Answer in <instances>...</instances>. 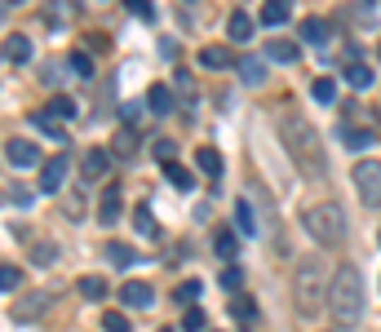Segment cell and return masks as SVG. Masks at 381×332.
<instances>
[{
    "label": "cell",
    "instance_id": "6",
    "mask_svg": "<svg viewBox=\"0 0 381 332\" xmlns=\"http://www.w3.org/2000/svg\"><path fill=\"white\" fill-rule=\"evenodd\" d=\"M67 155H49L45 164H40V195H58L62 191V177H67Z\"/></svg>",
    "mask_w": 381,
    "mask_h": 332
},
{
    "label": "cell",
    "instance_id": "43",
    "mask_svg": "<svg viewBox=\"0 0 381 332\" xmlns=\"http://www.w3.org/2000/svg\"><path fill=\"white\" fill-rule=\"evenodd\" d=\"M284 5H293V0H284Z\"/></svg>",
    "mask_w": 381,
    "mask_h": 332
},
{
    "label": "cell",
    "instance_id": "37",
    "mask_svg": "<svg viewBox=\"0 0 381 332\" xmlns=\"http://www.w3.org/2000/svg\"><path fill=\"white\" fill-rule=\"evenodd\" d=\"M71 71L76 76H93V58L89 54H71Z\"/></svg>",
    "mask_w": 381,
    "mask_h": 332
},
{
    "label": "cell",
    "instance_id": "36",
    "mask_svg": "<svg viewBox=\"0 0 381 332\" xmlns=\"http://www.w3.org/2000/svg\"><path fill=\"white\" fill-rule=\"evenodd\" d=\"M240 284H244V271H240V266H226V271H222V288L240 292Z\"/></svg>",
    "mask_w": 381,
    "mask_h": 332
},
{
    "label": "cell",
    "instance_id": "38",
    "mask_svg": "<svg viewBox=\"0 0 381 332\" xmlns=\"http://www.w3.org/2000/svg\"><path fill=\"white\" fill-rule=\"evenodd\" d=\"M151 151H156V155H160L164 164H169V160H173V151H177V146H173L169 138H156V142H151Z\"/></svg>",
    "mask_w": 381,
    "mask_h": 332
},
{
    "label": "cell",
    "instance_id": "31",
    "mask_svg": "<svg viewBox=\"0 0 381 332\" xmlns=\"http://www.w3.org/2000/svg\"><path fill=\"white\" fill-rule=\"evenodd\" d=\"M18 284H23V271H18V266H0V292H13Z\"/></svg>",
    "mask_w": 381,
    "mask_h": 332
},
{
    "label": "cell",
    "instance_id": "20",
    "mask_svg": "<svg viewBox=\"0 0 381 332\" xmlns=\"http://www.w3.org/2000/svg\"><path fill=\"white\" fill-rule=\"evenodd\" d=\"M310 97H315L320 107H333V102H337V80H333V76H320V80L310 85Z\"/></svg>",
    "mask_w": 381,
    "mask_h": 332
},
{
    "label": "cell",
    "instance_id": "35",
    "mask_svg": "<svg viewBox=\"0 0 381 332\" xmlns=\"http://www.w3.org/2000/svg\"><path fill=\"white\" fill-rule=\"evenodd\" d=\"M200 288H204V284H200V279H187V284H182V288H177V306H191V302H195V297H200Z\"/></svg>",
    "mask_w": 381,
    "mask_h": 332
},
{
    "label": "cell",
    "instance_id": "24",
    "mask_svg": "<svg viewBox=\"0 0 381 332\" xmlns=\"http://www.w3.org/2000/svg\"><path fill=\"white\" fill-rule=\"evenodd\" d=\"M134 230L146 235V239H160V226H156V218H151V208H146V204L134 208Z\"/></svg>",
    "mask_w": 381,
    "mask_h": 332
},
{
    "label": "cell",
    "instance_id": "18",
    "mask_svg": "<svg viewBox=\"0 0 381 332\" xmlns=\"http://www.w3.org/2000/svg\"><path fill=\"white\" fill-rule=\"evenodd\" d=\"M107 261H111V266H120V271H129V266L138 261V253H134V244L111 239V244H107Z\"/></svg>",
    "mask_w": 381,
    "mask_h": 332
},
{
    "label": "cell",
    "instance_id": "19",
    "mask_svg": "<svg viewBox=\"0 0 381 332\" xmlns=\"http://www.w3.org/2000/svg\"><path fill=\"white\" fill-rule=\"evenodd\" d=\"M195 164H200V173H204V177H213V182L222 177V155L213 151V146H200V151H195Z\"/></svg>",
    "mask_w": 381,
    "mask_h": 332
},
{
    "label": "cell",
    "instance_id": "15",
    "mask_svg": "<svg viewBox=\"0 0 381 332\" xmlns=\"http://www.w3.org/2000/svg\"><path fill=\"white\" fill-rule=\"evenodd\" d=\"M164 177H169L177 191H195V173L187 169V164H177V160H169V164H164Z\"/></svg>",
    "mask_w": 381,
    "mask_h": 332
},
{
    "label": "cell",
    "instance_id": "9",
    "mask_svg": "<svg viewBox=\"0 0 381 332\" xmlns=\"http://www.w3.org/2000/svg\"><path fill=\"white\" fill-rule=\"evenodd\" d=\"M120 213H124L120 186H107V191H102V204H98V222H102V226H115V222H120Z\"/></svg>",
    "mask_w": 381,
    "mask_h": 332
},
{
    "label": "cell",
    "instance_id": "10",
    "mask_svg": "<svg viewBox=\"0 0 381 332\" xmlns=\"http://www.w3.org/2000/svg\"><path fill=\"white\" fill-rule=\"evenodd\" d=\"M341 76H346V85L359 89V93H363V89H373V66H368V62H346V71H341Z\"/></svg>",
    "mask_w": 381,
    "mask_h": 332
},
{
    "label": "cell",
    "instance_id": "8",
    "mask_svg": "<svg viewBox=\"0 0 381 332\" xmlns=\"http://www.w3.org/2000/svg\"><path fill=\"white\" fill-rule=\"evenodd\" d=\"M120 302L129 310H146V306L156 302V292H151V284H142V279H129V284L120 288Z\"/></svg>",
    "mask_w": 381,
    "mask_h": 332
},
{
    "label": "cell",
    "instance_id": "2",
    "mask_svg": "<svg viewBox=\"0 0 381 332\" xmlns=\"http://www.w3.org/2000/svg\"><path fill=\"white\" fill-rule=\"evenodd\" d=\"M328 314H333L341 328L363 319V275L355 266H341L333 275V284H328Z\"/></svg>",
    "mask_w": 381,
    "mask_h": 332
},
{
    "label": "cell",
    "instance_id": "41",
    "mask_svg": "<svg viewBox=\"0 0 381 332\" xmlns=\"http://www.w3.org/2000/svg\"><path fill=\"white\" fill-rule=\"evenodd\" d=\"M31 124H36V129H45L49 138H62V129H58L54 120H49V115H36V120H31Z\"/></svg>",
    "mask_w": 381,
    "mask_h": 332
},
{
    "label": "cell",
    "instance_id": "27",
    "mask_svg": "<svg viewBox=\"0 0 381 332\" xmlns=\"http://www.w3.org/2000/svg\"><path fill=\"white\" fill-rule=\"evenodd\" d=\"M262 23L266 27H284L288 23V5L284 0H266V5H262Z\"/></svg>",
    "mask_w": 381,
    "mask_h": 332
},
{
    "label": "cell",
    "instance_id": "29",
    "mask_svg": "<svg viewBox=\"0 0 381 332\" xmlns=\"http://www.w3.org/2000/svg\"><path fill=\"white\" fill-rule=\"evenodd\" d=\"M5 58H9V62H27V58H31V40L13 31V36L5 40Z\"/></svg>",
    "mask_w": 381,
    "mask_h": 332
},
{
    "label": "cell",
    "instance_id": "30",
    "mask_svg": "<svg viewBox=\"0 0 381 332\" xmlns=\"http://www.w3.org/2000/svg\"><path fill=\"white\" fill-rule=\"evenodd\" d=\"M341 138H346V146H351V151H368V146L377 142V133H373V129H346Z\"/></svg>",
    "mask_w": 381,
    "mask_h": 332
},
{
    "label": "cell",
    "instance_id": "32",
    "mask_svg": "<svg viewBox=\"0 0 381 332\" xmlns=\"http://www.w3.org/2000/svg\"><path fill=\"white\" fill-rule=\"evenodd\" d=\"M204 310L200 306H187V314H182V328H187V332H204Z\"/></svg>",
    "mask_w": 381,
    "mask_h": 332
},
{
    "label": "cell",
    "instance_id": "13",
    "mask_svg": "<svg viewBox=\"0 0 381 332\" xmlns=\"http://www.w3.org/2000/svg\"><path fill=\"white\" fill-rule=\"evenodd\" d=\"M328 36H333V23H324V18H306L302 23V40L306 45H328Z\"/></svg>",
    "mask_w": 381,
    "mask_h": 332
},
{
    "label": "cell",
    "instance_id": "4",
    "mask_svg": "<svg viewBox=\"0 0 381 332\" xmlns=\"http://www.w3.org/2000/svg\"><path fill=\"white\" fill-rule=\"evenodd\" d=\"M302 226L310 230V239H320L324 248H341L351 235V222H346V208L337 199H324V204H310L302 213Z\"/></svg>",
    "mask_w": 381,
    "mask_h": 332
},
{
    "label": "cell",
    "instance_id": "42",
    "mask_svg": "<svg viewBox=\"0 0 381 332\" xmlns=\"http://www.w3.org/2000/svg\"><path fill=\"white\" fill-rule=\"evenodd\" d=\"M9 199L13 204H31V191L27 186H9Z\"/></svg>",
    "mask_w": 381,
    "mask_h": 332
},
{
    "label": "cell",
    "instance_id": "3",
    "mask_svg": "<svg viewBox=\"0 0 381 332\" xmlns=\"http://www.w3.org/2000/svg\"><path fill=\"white\" fill-rule=\"evenodd\" d=\"M293 297H297V314L315 319L328 306V284H324V261L320 257H302L293 271Z\"/></svg>",
    "mask_w": 381,
    "mask_h": 332
},
{
    "label": "cell",
    "instance_id": "22",
    "mask_svg": "<svg viewBox=\"0 0 381 332\" xmlns=\"http://www.w3.org/2000/svg\"><path fill=\"white\" fill-rule=\"evenodd\" d=\"M76 292L85 297V302H102V297H107V279H102V275H85V279L76 284Z\"/></svg>",
    "mask_w": 381,
    "mask_h": 332
},
{
    "label": "cell",
    "instance_id": "40",
    "mask_svg": "<svg viewBox=\"0 0 381 332\" xmlns=\"http://www.w3.org/2000/svg\"><path fill=\"white\" fill-rule=\"evenodd\" d=\"M36 310H45V297H40V302H18V306H13V314H18V319H31Z\"/></svg>",
    "mask_w": 381,
    "mask_h": 332
},
{
    "label": "cell",
    "instance_id": "11",
    "mask_svg": "<svg viewBox=\"0 0 381 332\" xmlns=\"http://www.w3.org/2000/svg\"><path fill=\"white\" fill-rule=\"evenodd\" d=\"M235 66H240L244 85H266V62H262V58H240Z\"/></svg>",
    "mask_w": 381,
    "mask_h": 332
},
{
    "label": "cell",
    "instance_id": "28",
    "mask_svg": "<svg viewBox=\"0 0 381 332\" xmlns=\"http://www.w3.org/2000/svg\"><path fill=\"white\" fill-rule=\"evenodd\" d=\"M226 36L230 40H248L253 36V18H248V13H230L226 18Z\"/></svg>",
    "mask_w": 381,
    "mask_h": 332
},
{
    "label": "cell",
    "instance_id": "5",
    "mask_svg": "<svg viewBox=\"0 0 381 332\" xmlns=\"http://www.w3.org/2000/svg\"><path fill=\"white\" fill-rule=\"evenodd\" d=\"M351 182H355V191H359L363 204L381 208V164H377V160H359L355 173H351Z\"/></svg>",
    "mask_w": 381,
    "mask_h": 332
},
{
    "label": "cell",
    "instance_id": "16",
    "mask_svg": "<svg viewBox=\"0 0 381 332\" xmlns=\"http://www.w3.org/2000/svg\"><path fill=\"white\" fill-rule=\"evenodd\" d=\"M200 66H209V71H226V66H235V58H230V49H200Z\"/></svg>",
    "mask_w": 381,
    "mask_h": 332
},
{
    "label": "cell",
    "instance_id": "39",
    "mask_svg": "<svg viewBox=\"0 0 381 332\" xmlns=\"http://www.w3.org/2000/svg\"><path fill=\"white\" fill-rule=\"evenodd\" d=\"M134 146H138V138H134V133H115V151H120L124 160H129V151H134Z\"/></svg>",
    "mask_w": 381,
    "mask_h": 332
},
{
    "label": "cell",
    "instance_id": "33",
    "mask_svg": "<svg viewBox=\"0 0 381 332\" xmlns=\"http://www.w3.org/2000/svg\"><path fill=\"white\" fill-rule=\"evenodd\" d=\"M102 328H107V332H129V314H124V310H107V314H102Z\"/></svg>",
    "mask_w": 381,
    "mask_h": 332
},
{
    "label": "cell",
    "instance_id": "23",
    "mask_svg": "<svg viewBox=\"0 0 381 332\" xmlns=\"http://www.w3.org/2000/svg\"><path fill=\"white\" fill-rule=\"evenodd\" d=\"M49 120H76V97H49V107H45Z\"/></svg>",
    "mask_w": 381,
    "mask_h": 332
},
{
    "label": "cell",
    "instance_id": "14",
    "mask_svg": "<svg viewBox=\"0 0 381 332\" xmlns=\"http://www.w3.org/2000/svg\"><path fill=\"white\" fill-rule=\"evenodd\" d=\"M146 107H151V115H169V111H173V89H169V85H151Z\"/></svg>",
    "mask_w": 381,
    "mask_h": 332
},
{
    "label": "cell",
    "instance_id": "21",
    "mask_svg": "<svg viewBox=\"0 0 381 332\" xmlns=\"http://www.w3.org/2000/svg\"><path fill=\"white\" fill-rule=\"evenodd\" d=\"M235 226H240V235H257V213H253V199H240V204H235Z\"/></svg>",
    "mask_w": 381,
    "mask_h": 332
},
{
    "label": "cell",
    "instance_id": "1",
    "mask_svg": "<svg viewBox=\"0 0 381 332\" xmlns=\"http://www.w3.org/2000/svg\"><path fill=\"white\" fill-rule=\"evenodd\" d=\"M279 138H284L288 160L302 169V177H310V182H324V177H328L324 142H320V133H315V124L306 120V115L284 111V115H279Z\"/></svg>",
    "mask_w": 381,
    "mask_h": 332
},
{
    "label": "cell",
    "instance_id": "7",
    "mask_svg": "<svg viewBox=\"0 0 381 332\" xmlns=\"http://www.w3.org/2000/svg\"><path fill=\"white\" fill-rule=\"evenodd\" d=\"M5 160L13 164V169H31V164H40V146L27 142V138H9L5 142Z\"/></svg>",
    "mask_w": 381,
    "mask_h": 332
},
{
    "label": "cell",
    "instance_id": "34",
    "mask_svg": "<svg viewBox=\"0 0 381 332\" xmlns=\"http://www.w3.org/2000/svg\"><path fill=\"white\" fill-rule=\"evenodd\" d=\"M124 9L134 13V18H146V23L156 18V5H151V0H124Z\"/></svg>",
    "mask_w": 381,
    "mask_h": 332
},
{
    "label": "cell",
    "instance_id": "12",
    "mask_svg": "<svg viewBox=\"0 0 381 332\" xmlns=\"http://www.w3.org/2000/svg\"><path fill=\"white\" fill-rule=\"evenodd\" d=\"M107 164H111V155L102 151V146H93V151H85V164H80V169H85L89 182H98V177L107 173Z\"/></svg>",
    "mask_w": 381,
    "mask_h": 332
},
{
    "label": "cell",
    "instance_id": "25",
    "mask_svg": "<svg viewBox=\"0 0 381 332\" xmlns=\"http://www.w3.org/2000/svg\"><path fill=\"white\" fill-rule=\"evenodd\" d=\"M297 54H302L297 40H271V45H266V58H271V62H297Z\"/></svg>",
    "mask_w": 381,
    "mask_h": 332
},
{
    "label": "cell",
    "instance_id": "17",
    "mask_svg": "<svg viewBox=\"0 0 381 332\" xmlns=\"http://www.w3.org/2000/svg\"><path fill=\"white\" fill-rule=\"evenodd\" d=\"M213 248H218V257L235 261V253H240V239H235V230H230V226H218V235H213Z\"/></svg>",
    "mask_w": 381,
    "mask_h": 332
},
{
    "label": "cell",
    "instance_id": "26",
    "mask_svg": "<svg viewBox=\"0 0 381 332\" xmlns=\"http://www.w3.org/2000/svg\"><path fill=\"white\" fill-rule=\"evenodd\" d=\"M230 314H235V324H257V302L240 292L235 302H230Z\"/></svg>",
    "mask_w": 381,
    "mask_h": 332
}]
</instances>
